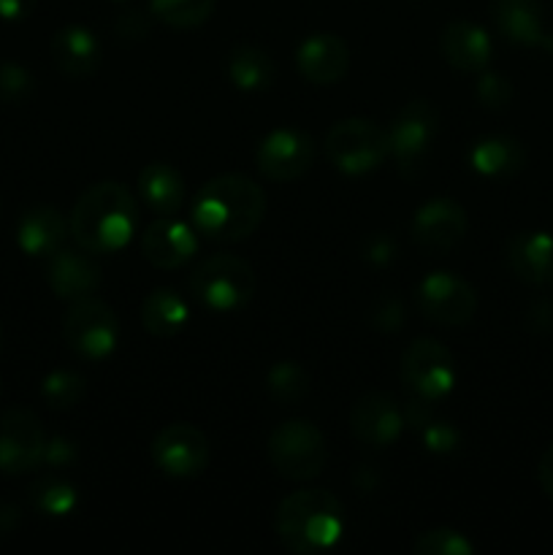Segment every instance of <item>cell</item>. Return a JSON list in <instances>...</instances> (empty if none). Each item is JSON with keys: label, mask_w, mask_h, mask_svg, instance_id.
<instances>
[{"label": "cell", "mask_w": 553, "mask_h": 555, "mask_svg": "<svg viewBox=\"0 0 553 555\" xmlns=\"http://www.w3.org/2000/svg\"><path fill=\"white\" fill-rule=\"evenodd\" d=\"M266 215V195L242 173H222L195 193L193 228L215 242H242L258 231Z\"/></svg>", "instance_id": "cell-1"}, {"label": "cell", "mask_w": 553, "mask_h": 555, "mask_svg": "<svg viewBox=\"0 0 553 555\" xmlns=\"http://www.w3.org/2000/svg\"><path fill=\"white\" fill-rule=\"evenodd\" d=\"M139 225V206L117 182H98L76 201L68 228L85 253H117Z\"/></svg>", "instance_id": "cell-2"}, {"label": "cell", "mask_w": 553, "mask_h": 555, "mask_svg": "<svg viewBox=\"0 0 553 555\" xmlns=\"http://www.w3.org/2000/svg\"><path fill=\"white\" fill-rule=\"evenodd\" d=\"M342 504L320 488H304L276 507V537L291 553L325 551L342 537Z\"/></svg>", "instance_id": "cell-3"}, {"label": "cell", "mask_w": 553, "mask_h": 555, "mask_svg": "<svg viewBox=\"0 0 553 555\" xmlns=\"http://www.w3.org/2000/svg\"><path fill=\"white\" fill-rule=\"evenodd\" d=\"M195 301L215 312H231L255 296V271L236 255H211L201 260L188 280Z\"/></svg>", "instance_id": "cell-4"}, {"label": "cell", "mask_w": 553, "mask_h": 555, "mask_svg": "<svg viewBox=\"0 0 553 555\" xmlns=\"http://www.w3.org/2000/svg\"><path fill=\"white\" fill-rule=\"evenodd\" d=\"M325 155L336 171L369 173L388 157V133L372 119H342L325 135Z\"/></svg>", "instance_id": "cell-5"}, {"label": "cell", "mask_w": 553, "mask_h": 555, "mask_svg": "<svg viewBox=\"0 0 553 555\" xmlns=\"http://www.w3.org/2000/svg\"><path fill=\"white\" fill-rule=\"evenodd\" d=\"M269 459L285 480H312L325 466V437L312 421L293 417L269 437Z\"/></svg>", "instance_id": "cell-6"}, {"label": "cell", "mask_w": 553, "mask_h": 555, "mask_svg": "<svg viewBox=\"0 0 553 555\" xmlns=\"http://www.w3.org/2000/svg\"><path fill=\"white\" fill-rule=\"evenodd\" d=\"M63 336L76 356L87 361H103L117 347L119 320L108 304L90 296L79 298L65 314Z\"/></svg>", "instance_id": "cell-7"}, {"label": "cell", "mask_w": 553, "mask_h": 555, "mask_svg": "<svg viewBox=\"0 0 553 555\" xmlns=\"http://www.w3.org/2000/svg\"><path fill=\"white\" fill-rule=\"evenodd\" d=\"M401 379L415 393V399L434 404L453 390V356L439 341L415 339L401 356Z\"/></svg>", "instance_id": "cell-8"}, {"label": "cell", "mask_w": 553, "mask_h": 555, "mask_svg": "<svg viewBox=\"0 0 553 555\" xmlns=\"http://www.w3.org/2000/svg\"><path fill=\"white\" fill-rule=\"evenodd\" d=\"M385 133H388V155H394L401 173H415L426 160L428 146L437 133V112L432 103L417 98L401 108Z\"/></svg>", "instance_id": "cell-9"}, {"label": "cell", "mask_w": 553, "mask_h": 555, "mask_svg": "<svg viewBox=\"0 0 553 555\" xmlns=\"http://www.w3.org/2000/svg\"><path fill=\"white\" fill-rule=\"evenodd\" d=\"M47 434L41 421L27 410H9L0 415V472L25 475L43 461Z\"/></svg>", "instance_id": "cell-10"}, {"label": "cell", "mask_w": 553, "mask_h": 555, "mask_svg": "<svg viewBox=\"0 0 553 555\" xmlns=\"http://www.w3.org/2000/svg\"><path fill=\"white\" fill-rule=\"evenodd\" d=\"M152 461L168 477H195L209 464V442L190 423H171L152 439Z\"/></svg>", "instance_id": "cell-11"}, {"label": "cell", "mask_w": 553, "mask_h": 555, "mask_svg": "<svg viewBox=\"0 0 553 555\" xmlns=\"http://www.w3.org/2000/svg\"><path fill=\"white\" fill-rule=\"evenodd\" d=\"M417 307L423 314L442 325L470 323L477 309V296L472 285L450 271H434L417 285Z\"/></svg>", "instance_id": "cell-12"}, {"label": "cell", "mask_w": 553, "mask_h": 555, "mask_svg": "<svg viewBox=\"0 0 553 555\" xmlns=\"http://www.w3.org/2000/svg\"><path fill=\"white\" fill-rule=\"evenodd\" d=\"M314 160V141L293 128H280L260 141L255 152L258 171L271 182H293L304 177Z\"/></svg>", "instance_id": "cell-13"}, {"label": "cell", "mask_w": 553, "mask_h": 555, "mask_svg": "<svg viewBox=\"0 0 553 555\" xmlns=\"http://www.w3.org/2000/svg\"><path fill=\"white\" fill-rule=\"evenodd\" d=\"M466 225L470 217L459 201L434 198L417 209L412 220V238L428 253H448L466 236Z\"/></svg>", "instance_id": "cell-14"}, {"label": "cell", "mask_w": 553, "mask_h": 555, "mask_svg": "<svg viewBox=\"0 0 553 555\" xmlns=\"http://www.w3.org/2000/svg\"><path fill=\"white\" fill-rule=\"evenodd\" d=\"M350 428L369 448H388L404 431V412L388 393H366L352 404Z\"/></svg>", "instance_id": "cell-15"}, {"label": "cell", "mask_w": 553, "mask_h": 555, "mask_svg": "<svg viewBox=\"0 0 553 555\" xmlns=\"http://www.w3.org/2000/svg\"><path fill=\"white\" fill-rule=\"evenodd\" d=\"M47 282L54 291V296L65 301H79V298L92 296L101 285V269L90 255L79 249H57L49 255Z\"/></svg>", "instance_id": "cell-16"}, {"label": "cell", "mask_w": 553, "mask_h": 555, "mask_svg": "<svg viewBox=\"0 0 553 555\" xmlns=\"http://www.w3.org/2000/svg\"><path fill=\"white\" fill-rule=\"evenodd\" d=\"M296 65L304 79L314 85H334L347 74L350 52H347V43L334 33H314L304 38L301 47L296 49Z\"/></svg>", "instance_id": "cell-17"}, {"label": "cell", "mask_w": 553, "mask_h": 555, "mask_svg": "<svg viewBox=\"0 0 553 555\" xmlns=\"http://www.w3.org/2000/svg\"><path fill=\"white\" fill-rule=\"evenodd\" d=\"M198 238L179 220H155L141 233V253L157 269H179L195 255Z\"/></svg>", "instance_id": "cell-18"}, {"label": "cell", "mask_w": 553, "mask_h": 555, "mask_svg": "<svg viewBox=\"0 0 553 555\" xmlns=\"http://www.w3.org/2000/svg\"><path fill=\"white\" fill-rule=\"evenodd\" d=\"M507 263L518 280L548 285L553 280V236L542 231L518 233L507 244Z\"/></svg>", "instance_id": "cell-19"}, {"label": "cell", "mask_w": 553, "mask_h": 555, "mask_svg": "<svg viewBox=\"0 0 553 555\" xmlns=\"http://www.w3.org/2000/svg\"><path fill=\"white\" fill-rule=\"evenodd\" d=\"M439 47H442L445 60H448L453 68L466 70V74L486 68L493 52L488 33L483 30L480 25L466 20L450 22V25L442 30Z\"/></svg>", "instance_id": "cell-20"}, {"label": "cell", "mask_w": 553, "mask_h": 555, "mask_svg": "<svg viewBox=\"0 0 553 555\" xmlns=\"http://www.w3.org/2000/svg\"><path fill=\"white\" fill-rule=\"evenodd\" d=\"M52 57L54 65L70 79H85L101 63V43L95 33L81 25L63 27L52 38Z\"/></svg>", "instance_id": "cell-21"}, {"label": "cell", "mask_w": 553, "mask_h": 555, "mask_svg": "<svg viewBox=\"0 0 553 555\" xmlns=\"http://www.w3.org/2000/svg\"><path fill=\"white\" fill-rule=\"evenodd\" d=\"M68 231V222L54 206H33L30 211L22 215L20 228H16V244L22 247V253L33 255V258L52 255L65 242Z\"/></svg>", "instance_id": "cell-22"}, {"label": "cell", "mask_w": 553, "mask_h": 555, "mask_svg": "<svg viewBox=\"0 0 553 555\" xmlns=\"http://www.w3.org/2000/svg\"><path fill=\"white\" fill-rule=\"evenodd\" d=\"M491 14L499 33L507 36L513 43L535 47V43L545 41L540 0H493Z\"/></svg>", "instance_id": "cell-23"}, {"label": "cell", "mask_w": 553, "mask_h": 555, "mask_svg": "<svg viewBox=\"0 0 553 555\" xmlns=\"http://www.w3.org/2000/svg\"><path fill=\"white\" fill-rule=\"evenodd\" d=\"M139 193L157 215H177L184 204V179L168 163H150L139 173Z\"/></svg>", "instance_id": "cell-24"}, {"label": "cell", "mask_w": 553, "mask_h": 555, "mask_svg": "<svg viewBox=\"0 0 553 555\" xmlns=\"http://www.w3.org/2000/svg\"><path fill=\"white\" fill-rule=\"evenodd\" d=\"M524 146L510 135H488L470 150V166L483 177H510L524 166Z\"/></svg>", "instance_id": "cell-25"}, {"label": "cell", "mask_w": 553, "mask_h": 555, "mask_svg": "<svg viewBox=\"0 0 553 555\" xmlns=\"http://www.w3.org/2000/svg\"><path fill=\"white\" fill-rule=\"evenodd\" d=\"M141 323L152 336L168 339L188 323V304L177 291H168V287L152 291L141 304Z\"/></svg>", "instance_id": "cell-26"}, {"label": "cell", "mask_w": 553, "mask_h": 555, "mask_svg": "<svg viewBox=\"0 0 553 555\" xmlns=\"http://www.w3.org/2000/svg\"><path fill=\"white\" fill-rule=\"evenodd\" d=\"M228 79L239 87V90H263L274 79V60L269 52L253 43H239L228 54Z\"/></svg>", "instance_id": "cell-27"}, {"label": "cell", "mask_w": 553, "mask_h": 555, "mask_svg": "<svg viewBox=\"0 0 553 555\" xmlns=\"http://www.w3.org/2000/svg\"><path fill=\"white\" fill-rule=\"evenodd\" d=\"M150 11L166 25L179 27H198L215 11V0H150Z\"/></svg>", "instance_id": "cell-28"}, {"label": "cell", "mask_w": 553, "mask_h": 555, "mask_svg": "<svg viewBox=\"0 0 553 555\" xmlns=\"http://www.w3.org/2000/svg\"><path fill=\"white\" fill-rule=\"evenodd\" d=\"M266 390L280 404H296L309 393V377L298 363L282 361L266 377Z\"/></svg>", "instance_id": "cell-29"}, {"label": "cell", "mask_w": 553, "mask_h": 555, "mask_svg": "<svg viewBox=\"0 0 553 555\" xmlns=\"http://www.w3.org/2000/svg\"><path fill=\"white\" fill-rule=\"evenodd\" d=\"M30 499L47 515H68L76 507V502H79L76 488L68 486L65 480H57V477H47V480L36 482Z\"/></svg>", "instance_id": "cell-30"}, {"label": "cell", "mask_w": 553, "mask_h": 555, "mask_svg": "<svg viewBox=\"0 0 553 555\" xmlns=\"http://www.w3.org/2000/svg\"><path fill=\"white\" fill-rule=\"evenodd\" d=\"M41 396L49 406H54V410H70V406L79 404V399L85 396V379L76 372L60 369V372H52L43 379Z\"/></svg>", "instance_id": "cell-31"}, {"label": "cell", "mask_w": 553, "mask_h": 555, "mask_svg": "<svg viewBox=\"0 0 553 555\" xmlns=\"http://www.w3.org/2000/svg\"><path fill=\"white\" fill-rule=\"evenodd\" d=\"M417 555H472L475 545L455 529H432L423 531L415 540Z\"/></svg>", "instance_id": "cell-32"}, {"label": "cell", "mask_w": 553, "mask_h": 555, "mask_svg": "<svg viewBox=\"0 0 553 555\" xmlns=\"http://www.w3.org/2000/svg\"><path fill=\"white\" fill-rule=\"evenodd\" d=\"M33 76L22 65L0 63V98L3 101H22L30 95Z\"/></svg>", "instance_id": "cell-33"}, {"label": "cell", "mask_w": 553, "mask_h": 555, "mask_svg": "<svg viewBox=\"0 0 553 555\" xmlns=\"http://www.w3.org/2000/svg\"><path fill=\"white\" fill-rule=\"evenodd\" d=\"M423 437V442H426V448L432 450V453H453L455 448H459V431H455L450 423H442V421H428L426 426L417 428Z\"/></svg>", "instance_id": "cell-34"}, {"label": "cell", "mask_w": 553, "mask_h": 555, "mask_svg": "<svg viewBox=\"0 0 553 555\" xmlns=\"http://www.w3.org/2000/svg\"><path fill=\"white\" fill-rule=\"evenodd\" d=\"M510 95H513V87L502 74H483V79L477 81V98L483 101V106L502 108L507 106Z\"/></svg>", "instance_id": "cell-35"}, {"label": "cell", "mask_w": 553, "mask_h": 555, "mask_svg": "<svg viewBox=\"0 0 553 555\" xmlns=\"http://www.w3.org/2000/svg\"><path fill=\"white\" fill-rule=\"evenodd\" d=\"M76 459L74 442H68L65 437H52L47 439V448H43V461L52 466H65Z\"/></svg>", "instance_id": "cell-36"}, {"label": "cell", "mask_w": 553, "mask_h": 555, "mask_svg": "<svg viewBox=\"0 0 553 555\" xmlns=\"http://www.w3.org/2000/svg\"><path fill=\"white\" fill-rule=\"evenodd\" d=\"M372 323L377 325V328H396V325L401 323V307L399 301H394V298H383L380 301V309H374L372 312Z\"/></svg>", "instance_id": "cell-37"}, {"label": "cell", "mask_w": 553, "mask_h": 555, "mask_svg": "<svg viewBox=\"0 0 553 555\" xmlns=\"http://www.w3.org/2000/svg\"><path fill=\"white\" fill-rule=\"evenodd\" d=\"M146 30H150V25H146V20L139 14V11H128V14H123L117 20V33L123 38L125 36L139 38V36H144Z\"/></svg>", "instance_id": "cell-38"}, {"label": "cell", "mask_w": 553, "mask_h": 555, "mask_svg": "<svg viewBox=\"0 0 553 555\" xmlns=\"http://www.w3.org/2000/svg\"><path fill=\"white\" fill-rule=\"evenodd\" d=\"M537 480H540L545 496L553 502V444L542 453L540 464H537Z\"/></svg>", "instance_id": "cell-39"}, {"label": "cell", "mask_w": 553, "mask_h": 555, "mask_svg": "<svg viewBox=\"0 0 553 555\" xmlns=\"http://www.w3.org/2000/svg\"><path fill=\"white\" fill-rule=\"evenodd\" d=\"M38 0H0V16L3 20H25L33 9H36Z\"/></svg>", "instance_id": "cell-40"}, {"label": "cell", "mask_w": 553, "mask_h": 555, "mask_svg": "<svg viewBox=\"0 0 553 555\" xmlns=\"http://www.w3.org/2000/svg\"><path fill=\"white\" fill-rule=\"evenodd\" d=\"M394 253H396L394 242H390V238H385V236L372 238V242H369V247H366V258L372 260V263H388V260L394 258Z\"/></svg>", "instance_id": "cell-41"}, {"label": "cell", "mask_w": 553, "mask_h": 555, "mask_svg": "<svg viewBox=\"0 0 553 555\" xmlns=\"http://www.w3.org/2000/svg\"><path fill=\"white\" fill-rule=\"evenodd\" d=\"M0 336H3V334H0Z\"/></svg>", "instance_id": "cell-42"}]
</instances>
